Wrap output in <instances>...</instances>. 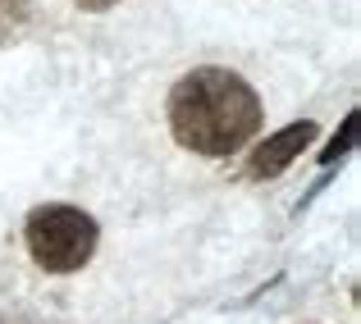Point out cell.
<instances>
[{
  "label": "cell",
  "instance_id": "7a4b0ae2",
  "mask_svg": "<svg viewBox=\"0 0 361 324\" xmlns=\"http://www.w3.org/2000/svg\"><path fill=\"white\" fill-rule=\"evenodd\" d=\"M23 242H27L32 265H42L46 274H78L82 265L97 256L101 224L87 211H78V206L46 201V206H37V211H27Z\"/></svg>",
  "mask_w": 361,
  "mask_h": 324
},
{
  "label": "cell",
  "instance_id": "6da1fadb",
  "mask_svg": "<svg viewBox=\"0 0 361 324\" xmlns=\"http://www.w3.org/2000/svg\"><path fill=\"white\" fill-rule=\"evenodd\" d=\"M265 110L256 87L233 69H192L169 87V132L183 151L229 160L261 132Z\"/></svg>",
  "mask_w": 361,
  "mask_h": 324
},
{
  "label": "cell",
  "instance_id": "5b68a950",
  "mask_svg": "<svg viewBox=\"0 0 361 324\" xmlns=\"http://www.w3.org/2000/svg\"><path fill=\"white\" fill-rule=\"evenodd\" d=\"M353 147H357V110H353V114L343 119V132H338V137L329 142L325 151H320V165H325V178L334 174V169H338V160H343V156H348Z\"/></svg>",
  "mask_w": 361,
  "mask_h": 324
},
{
  "label": "cell",
  "instance_id": "52a82bcc",
  "mask_svg": "<svg viewBox=\"0 0 361 324\" xmlns=\"http://www.w3.org/2000/svg\"><path fill=\"white\" fill-rule=\"evenodd\" d=\"M0 324H9V320H5V316H0Z\"/></svg>",
  "mask_w": 361,
  "mask_h": 324
},
{
  "label": "cell",
  "instance_id": "277c9868",
  "mask_svg": "<svg viewBox=\"0 0 361 324\" xmlns=\"http://www.w3.org/2000/svg\"><path fill=\"white\" fill-rule=\"evenodd\" d=\"M32 14H37V0H0V51L14 46L32 27Z\"/></svg>",
  "mask_w": 361,
  "mask_h": 324
},
{
  "label": "cell",
  "instance_id": "3957f363",
  "mask_svg": "<svg viewBox=\"0 0 361 324\" xmlns=\"http://www.w3.org/2000/svg\"><path fill=\"white\" fill-rule=\"evenodd\" d=\"M316 123L311 119H293L288 128H279V132H270V137L261 142V147L252 151V160H247V178L252 183H265V178H279L283 169L293 165V160L302 156V151L316 142Z\"/></svg>",
  "mask_w": 361,
  "mask_h": 324
},
{
  "label": "cell",
  "instance_id": "8992f818",
  "mask_svg": "<svg viewBox=\"0 0 361 324\" xmlns=\"http://www.w3.org/2000/svg\"><path fill=\"white\" fill-rule=\"evenodd\" d=\"M73 5H78L82 14H106V9H115L119 0H73Z\"/></svg>",
  "mask_w": 361,
  "mask_h": 324
}]
</instances>
